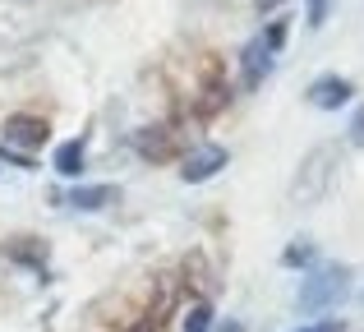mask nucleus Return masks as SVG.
<instances>
[{
    "label": "nucleus",
    "instance_id": "f257e3e1",
    "mask_svg": "<svg viewBox=\"0 0 364 332\" xmlns=\"http://www.w3.org/2000/svg\"><path fill=\"white\" fill-rule=\"evenodd\" d=\"M337 166H341L337 144L309 148V153H304V162H300V171H295V180H291V198L300 208L323 203V198H328V189H332V180H337Z\"/></svg>",
    "mask_w": 364,
    "mask_h": 332
},
{
    "label": "nucleus",
    "instance_id": "f03ea898",
    "mask_svg": "<svg viewBox=\"0 0 364 332\" xmlns=\"http://www.w3.org/2000/svg\"><path fill=\"white\" fill-rule=\"evenodd\" d=\"M350 291V272L346 268H318L304 277L300 287V309L304 314H318V309H332L337 300H346Z\"/></svg>",
    "mask_w": 364,
    "mask_h": 332
},
{
    "label": "nucleus",
    "instance_id": "7ed1b4c3",
    "mask_svg": "<svg viewBox=\"0 0 364 332\" xmlns=\"http://www.w3.org/2000/svg\"><path fill=\"white\" fill-rule=\"evenodd\" d=\"M0 129H5V134H0V144L18 148V153H28V157H33V148H42L46 139H51V125H46V120H37V116H9Z\"/></svg>",
    "mask_w": 364,
    "mask_h": 332
},
{
    "label": "nucleus",
    "instance_id": "20e7f679",
    "mask_svg": "<svg viewBox=\"0 0 364 332\" xmlns=\"http://www.w3.org/2000/svg\"><path fill=\"white\" fill-rule=\"evenodd\" d=\"M222 166H226V148L222 144H203V148H194V153L185 157L180 176H185L189 185H203V180H213Z\"/></svg>",
    "mask_w": 364,
    "mask_h": 332
},
{
    "label": "nucleus",
    "instance_id": "39448f33",
    "mask_svg": "<svg viewBox=\"0 0 364 332\" xmlns=\"http://www.w3.org/2000/svg\"><path fill=\"white\" fill-rule=\"evenodd\" d=\"M350 83L346 79H337V74H323V79H314L309 83V107H318V111H337V107H346L350 102Z\"/></svg>",
    "mask_w": 364,
    "mask_h": 332
},
{
    "label": "nucleus",
    "instance_id": "423d86ee",
    "mask_svg": "<svg viewBox=\"0 0 364 332\" xmlns=\"http://www.w3.org/2000/svg\"><path fill=\"white\" fill-rule=\"evenodd\" d=\"M267 74H272V46L258 37V42L245 46V88H258Z\"/></svg>",
    "mask_w": 364,
    "mask_h": 332
},
{
    "label": "nucleus",
    "instance_id": "0eeeda50",
    "mask_svg": "<svg viewBox=\"0 0 364 332\" xmlns=\"http://www.w3.org/2000/svg\"><path fill=\"white\" fill-rule=\"evenodd\" d=\"M70 203L79 208V213H97V208L116 203V189H111V185H83V189L70 194Z\"/></svg>",
    "mask_w": 364,
    "mask_h": 332
},
{
    "label": "nucleus",
    "instance_id": "6e6552de",
    "mask_svg": "<svg viewBox=\"0 0 364 332\" xmlns=\"http://www.w3.org/2000/svg\"><path fill=\"white\" fill-rule=\"evenodd\" d=\"M134 148H139L143 157H152V162H161V157H171V139H166V129H139V139H134Z\"/></svg>",
    "mask_w": 364,
    "mask_h": 332
},
{
    "label": "nucleus",
    "instance_id": "1a4fd4ad",
    "mask_svg": "<svg viewBox=\"0 0 364 332\" xmlns=\"http://www.w3.org/2000/svg\"><path fill=\"white\" fill-rule=\"evenodd\" d=\"M60 176H83V144L79 139H70V144L55 148V162H51Z\"/></svg>",
    "mask_w": 364,
    "mask_h": 332
},
{
    "label": "nucleus",
    "instance_id": "9d476101",
    "mask_svg": "<svg viewBox=\"0 0 364 332\" xmlns=\"http://www.w3.org/2000/svg\"><path fill=\"white\" fill-rule=\"evenodd\" d=\"M213 328V305L208 300H194V305L185 309V332H208Z\"/></svg>",
    "mask_w": 364,
    "mask_h": 332
},
{
    "label": "nucleus",
    "instance_id": "9b49d317",
    "mask_svg": "<svg viewBox=\"0 0 364 332\" xmlns=\"http://www.w3.org/2000/svg\"><path fill=\"white\" fill-rule=\"evenodd\" d=\"M286 268H304V263H314V245H291V250L282 254Z\"/></svg>",
    "mask_w": 364,
    "mask_h": 332
},
{
    "label": "nucleus",
    "instance_id": "f8f14e48",
    "mask_svg": "<svg viewBox=\"0 0 364 332\" xmlns=\"http://www.w3.org/2000/svg\"><path fill=\"white\" fill-rule=\"evenodd\" d=\"M328 5H332V0H309V28L328 23Z\"/></svg>",
    "mask_w": 364,
    "mask_h": 332
},
{
    "label": "nucleus",
    "instance_id": "ddd939ff",
    "mask_svg": "<svg viewBox=\"0 0 364 332\" xmlns=\"http://www.w3.org/2000/svg\"><path fill=\"white\" fill-rule=\"evenodd\" d=\"M350 144H355V148H364V107L355 111V120H350Z\"/></svg>",
    "mask_w": 364,
    "mask_h": 332
},
{
    "label": "nucleus",
    "instance_id": "4468645a",
    "mask_svg": "<svg viewBox=\"0 0 364 332\" xmlns=\"http://www.w3.org/2000/svg\"><path fill=\"white\" fill-rule=\"evenodd\" d=\"M300 332H341L337 318H328V323H318V328H300Z\"/></svg>",
    "mask_w": 364,
    "mask_h": 332
},
{
    "label": "nucleus",
    "instance_id": "2eb2a0df",
    "mask_svg": "<svg viewBox=\"0 0 364 332\" xmlns=\"http://www.w3.org/2000/svg\"><path fill=\"white\" fill-rule=\"evenodd\" d=\"M134 332H157V318H143V323L134 328Z\"/></svg>",
    "mask_w": 364,
    "mask_h": 332
},
{
    "label": "nucleus",
    "instance_id": "dca6fc26",
    "mask_svg": "<svg viewBox=\"0 0 364 332\" xmlns=\"http://www.w3.org/2000/svg\"><path fill=\"white\" fill-rule=\"evenodd\" d=\"M254 5H258V9H263V14H267V9H277V5H282V0H254Z\"/></svg>",
    "mask_w": 364,
    "mask_h": 332
},
{
    "label": "nucleus",
    "instance_id": "f3484780",
    "mask_svg": "<svg viewBox=\"0 0 364 332\" xmlns=\"http://www.w3.org/2000/svg\"><path fill=\"white\" fill-rule=\"evenodd\" d=\"M222 332H245V328H240V323H226V328H222Z\"/></svg>",
    "mask_w": 364,
    "mask_h": 332
}]
</instances>
